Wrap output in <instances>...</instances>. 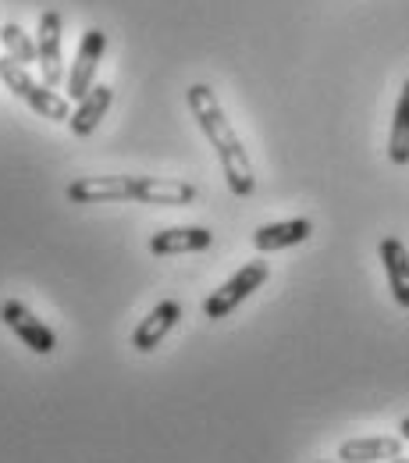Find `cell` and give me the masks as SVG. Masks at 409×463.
<instances>
[{
	"mask_svg": "<svg viewBox=\"0 0 409 463\" xmlns=\"http://www.w3.org/2000/svg\"><path fill=\"white\" fill-rule=\"evenodd\" d=\"M381 264H385V275H388V289H392V299L409 310V250L399 235H385L381 246Z\"/></svg>",
	"mask_w": 409,
	"mask_h": 463,
	"instance_id": "cell-11",
	"label": "cell"
},
{
	"mask_svg": "<svg viewBox=\"0 0 409 463\" xmlns=\"http://www.w3.org/2000/svg\"><path fill=\"white\" fill-rule=\"evenodd\" d=\"M0 43H4V51H7V58H14L18 64H33V61H40V51H36V40H29V33L18 25V22H4L0 25Z\"/></svg>",
	"mask_w": 409,
	"mask_h": 463,
	"instance_id": "cell-16",
	"label": "cell"
},
{
	"mask_svg": "<svg viewBox=\"0 0 409 463\" xmlns=\"http://www.w3.org/2000/svg\"><path fill=\"white\" fill-rule=\"evenodd\" d=\"M271 279V268H267V260H249L246 268H238L232 279L221 286V289H214L207 296V303H203V314L210 317V321H221V317H228L235 307L242 303V299H249L253 292L260 289L264 282Z\"/></svg>",
	"mask_w": 409,
	"mask_h": 463,
	"instance_id": "cell-3",
	"label": "cell"
},
{
	"mask_svg": "<svg viewBox=\"0 0 409 463\" xmlns=\"http://www.w3.org/2000/svg\"><path fill=\"white\" fill-rule=\"evenodd\" d=\"M399 431H403V439H406V442H409V417H406V420H403V424H399Z\"/></svg>",
	"mask_w": 409,
	"mask_h": 463,
	"instance_id": "cell-17",
	"label": "cell"
},
{
	"mask_svg": "<svg viewBox=\"0 0 409 463\" xmlns=\"http://www.w3.org/2000/svg\"><path fill=\"white\" fill-rule=\"evenodd\" d=\"M185 100H189V111H192V118H196V125L203 128V136L210 139V146H214V154H218V161H221V168H225L228 189H232L238 200L253 196V189H256V175H253L249 154H246L238 132L232 128L228 115H225L218 93H214L210 86L196 82V86H189Z\"/></svg>",
	"mask_w": 409,
	"mask_h": 463,
	"instance_id": "cell-1",
	"label": "cell"
},
{
	"mask_svg": "<svg viewBox=\"0 0 409 463\" xmlns=\"http://www.w3.org/2000/svg\"><path fill=\"white\" fill-rule=\"evenodd\" d=\"M128 193H132V175H82L64 189L71 203H115L128 200Z\"/></svg>",
	"mask_w": 409,
	"mask_h": 463,
	"instance_id": "cell-8",
	"label": "cell"
},
{
	"mask_svg": "<svg viewBox=\"0 0 409 463\" xmlns=\"http://www.w3.org/2000/svg\"><path fill=\"white\" fill-rule=\"evenodd\" d=\"M111 100H115V90H111V86H93V90L75 104V111L68 118L71 136H89V132L100 125V118L111 111Z\"/></svg>",
	"mask_w": 409,
	"mask_h": 463,
	"instance_id": "cell-14",
	"label": "cell"
},
{
	"mask_svg": "<svg viewBox=\"0 0 409 463\" xmlns=\"http://www.w3.org/2000/svg\"><path fill=\"white\" fill-rule=\"evenodd\" d=\"M36 51H40V71H43V82L51 90H58L64 82V58H60V14L58 11H43L40 14V25H36Z\"/></svg>",
	"mask_w": 409,
	"mask_h": 463,
	"instance_id": "cell-7",
	"label": "cell"
},
{
	"mask_svg": "<svg viewBox=\"0 0 409 463\" xmlns=\"http://www.w3.org/2000/svg\"><path fill=\"white\" fill-rule=\"evenodd\" d=\"M104 51H107V33L104 29H86V36H82V43H79V51H75V61H71V68H68V75H64V93H68V100H82L89 90H93V79H97V68H100V61H104Z\"/></svg>",
	"mask_w": 409,
	"mask_h": 463,
	"instance_id": "cell-4",
	"label": "cell"
},
{
	"mask_svg": "<svg viewBox=\"0 0 409 463\" xmlns=\"http://www.w3.org/2000/svg\"><path fill=\"white\" fill-rule=\"evenodd\" d=\"M214 246V232L203 225H178V229H161L150 235V253L172 257V253H200Z\"/></svg>",
	"mask_w": 409,
	"mask_h": 463,
	"instance_id": "cell-10",
	"label": "cell"
},
{
	"mask_svg": "<svg viewBox=\"0 0 409 463\" xmlns=\"http://www.w3.org/2000/svg\"><path fill=\"white\" fill-rule=\"evenodd\" d=\"M392 463H409V460H406V457H395V460H392Z\"/></svg>",
	"mask_w": 409,
	"mask_h": 463,
	"instance_id": "cell-18",
	"label": "cell"
},
{
	"mask_svg": "<svg viewBox=\"0 0 409 463\" xmlns=\"http://www.w3.org/2000/svg\"><path fill=\"white\" fill-rule=\"evenodd\" d=\"M321 463H342V460H321Z\"/></svg>",
	"mask_w": 409,
	"mask_h": 463,
	"instance_id": "cell-19",
	"label": "cell"
},
{
	"mask_svg": "<svg viewBox=\"0 0 409 463\" xmlns=\"http://www.w3.org/2000/svg\"><path fill=\"white\" fill-rule=\"evenodd\" d=\"M0 79H4V86L14 93V97H22L36 115H43L47 121H68L71 118V108H68V97H60L54 93L47 82H36L29 71H25V64H18L14 58H0Z\"/></svg>",
	"mask_w": 409,
	"mask_h": 463,
	"instance_id": "cell-2",
	"label": "cell"
},
{
	"mask_svg": "<svg viewBox=\"0 0 409 463\" xmlns=\"http://www.w3.org/2000/svg\"><path fill=\"white\" fill-rule=\"evenodd\" d=\"M0 321H4L25 346L33 349V353H40V356H47V353L58 349V335H54L25 303H18V299H4V303H0Z\"/></svg>",
	"mask_w": 409,
	"mask_h": 463,
	"instance_id": "cell-6",
	"label": "cell"
},
{
	"mask_svg": "<svg viewBox=\"0 0 409 463\" xmlns=\"http://www.w3.org/2000/svg\"><path fill=\"white\" fill-rule=\"evenodd\" d=\"M313 235V222L310 218H289V222H274V225H260L253 232V246L260 253H278V250H289L299 246Z\"/></svg>",
	"mask_w": 409,
	"mask_h": 463,
	"instance_id": "cell-13",
	"label": "cell"
},
{
	"mask_svg": "<svg viewBox=\"0 0 409 463\" xmlns=\"http://www.w3.org/2000/svg\"><path fill=\"white\" fill-rule=\"evenodd\" d=\"M178 317H181V303H178V299H164V303H157V307L139 321V328L132 332V346L139 349V353L157 349L161 346V339H164V335L178 325Z\"/></svg>",
	"mask_w": 409,
	"mask_h": 463,
	"instance_id": "cell-12",
	"label": "cell"
},
{
	"mask_svg": "<svg viewBox=\"0 0 409 463\" xmlns=\"http://www.w3.org/2000/svg\"><path fill=\"white\" fill-rule=\"evenodd\" d=\"M388 161L406 168L409 165V79L403 82L395 115H392V136H388Z\"/></svg>",
	"mask_w": 409,
	"mask_h": 463,
	"instance_id": "cell-15",
	"label": "cell"
},
{
	"mask_svg": "<svg viewBox=\"0 0 409 463\" xmlns=\"http://www.w3.org/2000/svg\"><path fill=\"white\" fill-rule=\"evenodd\" d=\"M128 200L150 203V207H189L196 203V185L181 178H153V175H132Z\"/></svg>",
	"mask_w": 409,
	"mask_h": 463,
	"instance_id": "cell-5",
	"label": "cell"
},
{
	"mask_svg": "<svg viewBox=\"0 0 409 463\" xmlns=\"http://www.w3.org/2000/svg\"><path fill=\"white\" fill-rule=\"evenodd\" d=\"M406 439L403 435H367V439H349L339 446L342 463H392L403 457Z\"/></svg>",
	"mask_w": 409,
	"mask_h": 463,
	"instance_id": "cell-9",
	"label": "cell"
}]
</instances>
